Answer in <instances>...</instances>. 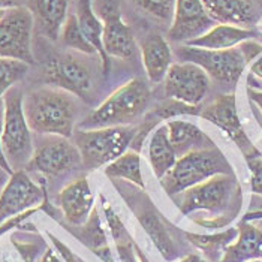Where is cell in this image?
<instances>
[{
    "label": "cell",
    "instance_id": "15",
    "mask_svg": "<svg viewBox=\"0 0 262 262\" xmlns=\"http://www.w3.org/2000/svg\"><path fill=\"white\" fill-rule=\"evenodd\" d=\"M213 26L216 24L207 14L202 0H176L168 36L172 42L187 43L207 33Z\"/></svg>",
    "mask_w": 262,
    "mask_h": 262
},
{
    "label": "cell",
    "instance_id": "20",
    "mask_svg": "<svg viewBox=\"0 0 262 262\" xmlns=\"http://www.w3.org/2000/svg\"><path fill=\"white\" fill-rule=\"evenodd\" d=\"M39 32L48 39L57 40L68 18L69 0H26Z\"/></svg>",
    "mask_w": 262,
    "mask_h": 262
},
{
    "label": "cell",
    "instance_id": "4",
    "mask_svg": "<svg viewBox=\"0 0 262 262\" xmlns=\"http://www.w3.org/2000/svg\"><path fill=\"white\" fill-rule=\"evenodd\" d=\"M222 174L234 176V169L222 151L217 147H211L180 156L161 183L169 196H176L200 183Z\"/></svg>",
    "mask_w": 262,
    "mask_h": 262
},
{
    "label": "cell",
    "instance_id": "44",
    "mask_svg": "<svg viewBox=\"0 0 262 262\" xmlns=\"http://www.w3.org/2000/svg\"><path fill=\"white\" fill-rule=\"evenodd\" d=\"M8 11H9V9H0V20L6 15V12H8Z\"/></svg>",
    "mask_w": 262,
    "mask_h": 262
},
{
    "label": "cell",
    "instance_id": "45",
    "mask_svg": "<svg viewBox=\"0 0 262 262\" xmlns=\"http://www.w3.org/2000/svg\"><path fill=\"white\" fill-rule=\"evenodd\" d=\"M249 262H262V258L261 259H253V261H249Z\"/></svg>",
    "mask_w": 262,
    "mask_h": 262
},
{
    "label": "cell",
    "instance_id": "14",
    "mask_svg": "<svg viewBox=\"0 0 262 262\" xmlns=\"http://www.w3.org/2000/svg\"><path fill=\"white\" fill-rule=\"evenodd\" d=\"M165 96L186 105H200L210 89V77L195 63H172L165 77Z\"/></svg>",
    "mask_w": 262,
    "mask_h": 262
},
{
    "label": "cell",
    "instance_id": "28",
    "mask_svg": "<svg viewBox=\"0 0 262 262\" xmlns=\"http://www.w3.org/2000/svg\"><path fill=\"white\" fill-rule=\"evenodd\" d=\"M103 172L110 179H123V180H127V182L134 183L138 187L144 189L141 165H140V153L134 148L126 150L117 159L110 162L105 166Z\"/></svg>",
    "mask_w": 262,
    "mask_h": 262
},
{
    "label": "cell",
    "instance_id": "42",
    "mask_svg": "<svg viewBox=\"0 0 262 262\" xmlns=\"http://www.w3.org/2000/svg\"><path fill=\"white\" fill-rule=\"evenodd\" d=\"M244 221H262V211H256V213L247 214Z\"/></svg>",
    "mask_w": 262,
    "mask_h": 262
},
{
    "label": "cell",
    "instance_id": "16",
    "mask_svg": "<svg viewBox=\"0 0 262 262\" xmlns=\"http://www.w3.org/2000/svg\"><path fill=\"white\" fill-rule=\"evenodd\" d=\"M123 195H124V200L129 204V207L135 211V214L144 226V229L148 232V235L155 242L156 247L161 250L163 258L168 261L174 259L179 255V252L174 246L171 234L166 229V225L162 221L161 214L155 208L153 202L148 200L147 195H144L142 189L141 190H134L130 193V196L126 193H123Z\"/></svg>",
    "mask_w": 262,
    "mask_h": 262
},
{
    "label": "cell",
    "instance_id": "5",
    "mask_svg": "<svg viewBox=\"0 0 262 262\" xmlns=\"http://www.w3.org/2000/svg\"><path fill=\"white\" fill-rule=\"evenodd\" d=\"M138 127L114 126L101 129H77L72 135L74 144L80 150L82 166L96 169L106 166L130 148Z\"/></svg>",
    "mask_w": 262,
    "mask_h": 262
},
{
    "label": "cell",
    "instance_id": "3",
    "mask_svg": "<svg viewBox=\"0 0 262 262\" xmlns=\"http://www.w3.org/2000/svg\"><path fill=\"white\" fill-rule=\"evenodd\" d=\"M150 98L151 93L145 81L140 78L127 81L81 121L78 129L127 126L145 111Z\"/></svg>",
    "mask_w": 262,
    "mask_h": 262
},
{
    "label": "cell",
    "instance_id": "41",
    "mask_svg": "<svg viewBox=\"0 0 262 262\" xmlns=\"http://www.w3.org/2000/svg\"><path fill=\"white\" fill-rule=\"evenodd\" d=\"M179 262H210V261L204 259V258L198 256V255H187V256H184L182 261H179Z\"/></svg>",
    "mask_w": 262,
    "mask_h": 262
},
{
    "label": "cell",
    "instance_id": "29",
    "mask_svg": "<svg viewBox=\"0 0 262 262\" xmlns=\"http://www.w3.org/2000/svg\"><path fill=\"white\" fill-rule=\"evenodd\" d=\"M98 210H93L89 221L84 223L82 226V234L78 235L81 242L84 244H87L102 261L105 262H114L113 261V256H111V252H110V247L106 244V237H105V232L101 228V223H99V217H98Z\"/></svg>",
    "mask_w": 262,
    "mask_h": 262
},
{
    "label": "cell",
    "instance_id": "33",
    "mask_svg": "<svg viewBox=\"0 0 262 262\" xmlns=\"http://www.w3.org/2000/svg\"><path fill=\"white\" fill-rule=\"evenodd\" d=\"M247 165L252 172V190L258 195H262V159H249Z\"/></svg>",
    "mask_w": 262,
    "mask_h": 262
},
{
    "label": "cell",
    "instance_id": "35",
    "mask_svg": "<svg viewBox=\"0 0 262 262\" xmlns=\"http://www.w3.org/2000/svg\"><path fill=\"white\" fill-rule=\"evenodd\" d=\"M50 238L53 240V243H54V246H56V249L59 250V253L61 255V258L64 259L66 262H84V261H81L80 258H77L63 243H60L56 237H53V235H50Z\"/></svg>",
    "mask_w": 262,
    "mask_h": 262
},
{
    "label": "cell",
    "instance_id": "10",
    "mask_svg": "<svg viewBox=\"0 0 262 262\" xmlns=\"http://www.w3.org/2000/svg\"><path fill=\"white\" fill-rule=\"evenodd\" d=\"M35 21L27 8L9 9L0 20V57L33 64L32 33Z\"/></svg>",
    "mask_w": 262,
    "mask_h": 262
},
{
    "label": "cell",
    "instance_id": "32",
    "mask_svg": "<svg viewBox=\"0 0 262 262\" xmlns=\"http://www.w3.org/2000/svg\"><path fill=\"white\" fill-rule=\"evenodd\" d=\"M148 15L162 21H172L176 0H130Z\"/></svg>",
    "mask_w": 262,
    "mask_h": 262
},
{
    "label": "cell",
    "instance_id": "34",
    "mask_svg": "<svg viewBox=\"0 0 262 262\" xmlns=\"http://www.w3.org/2000/svg\"><path fill=\"white\" fill-rule=\"evenodd\" d=\"M3 119H5V105H3V98H0V166L3 169H6L8 172H14V169L11 168V165L8 163L5 153H3V147H2V134H3Z\"/></svg>",
    "mask_w": 262,
    "mask_h": 262
},
{
    "label": "cell",
    "instance_id": "12",
    "mask_svg": "<svg viewBox=\"0 0 262 262\" xmlns=\"http://www.w3.org/2000/svg\"><path fill=\"white\" fill-rule=\"evenodd\" d=\"M43 81L78 96L82 101H90L93 90V78L89 68L71 54H60L50 59L43 68Z\"/></svg>",
    "mask_w": 262,
    "mask_h": 262
},
{
    "label": "cell",
    "instance_id": "19",
    "mask_svg": "<svg viewBox=\"0 0 262 262\" xmlns=\"http://www.w3.org/2000/svg\"><path fill=\"white\" fill-rule=\"evenodd\" d=\"M140 50L142 66L148 81L158 84L165 80L172 64V50L165 36H162L161 33H150L141 42Z\"/></svg>",
    "mask_w": 262,
    "mask_h": 262
},
{
    "label": "cell",
    "instance_id": "38",
    "mask_svg": "<svg viewBox=\"0 0 262 262\" xmlns=\"http://www.w3.org/2000/svg\"><path fill=\"white\" fill-rule=\"evenodd\" d=\"M247 93H249V98L255 102V103L261 108V111H262V92L253 90L252 87H249V89H247Z\"/></svg>",
    "mask_w": 262,
    "mask_h": 262
},
{
    "label": "cell",
    "instance_id": "7",
    "mask_svg": "<svg viewBox=\"0 0 262 262\" xmlns=\"http://www.w3.org/2000/svg\"><path fill=\"white\" fill-rule=\"evenodd\" d=\"M177 56L182 61L198 64L210 78L222 85H235L247 66L240 47L229 50H205L183 43L177 48Z\"/></svg>",
    "mask_w": 262,
    "mask_h": 262
},
{
    "label": "cell",
    "instance_id": "36",
    "mask_svg": "<svg viewBox=\"0 0 262 262\" xmlns=\"http://www.w3.org/2000/svg\"><path fill=\"white\" fill-rule=\"evenodd\" d=\"M249 68H250V74L252 75H255V77H258V78L262 80V54L252 61L249 64Z\"/></svg>",
    "mask_w": 262,
    "mask_h": 262
},
{
    "label": "cell",
    "instance_id": "9",
    "mask_svg": "<svg viewBox=\"0 0 262 262\" xmlns=\"http://www.w3.org/2000/svg\"><path fill=\"white\" fill-rule=\"evenodd\" d=\"M93 8L102 21V43L108 57L130 59L137 51V42L132 29L121 17L120 0H96Z\"/></svg>",
    "mask_w": 262,
    "mask_h": 262
},
{
    "label": "cell",
    "instance_id": "26",
    "mask_svg": "<svg viewBox=\"0 0 262 262\" xmlns=\"http://www.w3.org/2000/svg\"><path fill=\"white\" fill-rule=\"evenodd\" d=\"M102 204H103V213L110 225L111 237L116 243L121 262H148L147 258L142 255L141 249L137 246V243L134 242V238L130 237V234L121 223L119 216L116 214V211L113 210V207L103 198H102Z\"/></svg>",
    "mask_w": 262,
    "mask_h": 262
},
{
    "label": "cell",
    "instance_id": "39",
    "mask_svg": "<svg viewBox=\"0 0 262 262\" xmlns=\"http://www.w3.org/2000/svg\"><path fill=\"white\" fill-rule=\"evenodd\" d=\"M39 262H61V261L57 258V255H56V252H54V250L47 249V250H45V253L42 255V258L39 259Z\"/></svg>",
    "mask_w": 262,
    "mask_h": 262
},
{
    "label": "cell",
    "instance_id": "18",
    "mask_svg": "<svg viewBox=\"0 0 262 262\" xmlns=\"http://www.w3.org/2000/svg\"><path fill=\"white\" fill-rule=\"evenodd\" d=\"M207 14L219 24L249 29L258 21L253 0H202Z\"/></svg>",
    "mask_w": 262,
    "mask_h": 262
},
{
    "label": "cell",
    "instance_id": "22",
    "mask_svg": "<svg viewBox=\"0 0 262 262\" xmlns=\"http://www.w3.org/2000/svg\"><path fill=\"white\" fill-rule=\"evenodd\" d=\"M262 258V231L247 221L240 223L235 242L225 250L221 262H249Z\"/></svg>",
    "mask_w": 262,
    "mask_h": 262
},
{
    "label": "cell",
    "instance_id": "1",
    "mask_svg": "<svg viewBox=\"0 0 262 262\" xmlns=\"http://www.w3.org/2000/svg\"><path fill=\"white\" fill-rule=\"evenodd\" d=\"M183 214L207 211L213 217L208 226L219 228L237 217L242 208V187L235 176H216L172 196Z\"/></svg>",
    "mask_w": 262,
    "mask_h": 262
},
{
    "label": "cell",
    "instance_id": "17",
    "mask_svg": "<svg viewBox=\"0 0 262 262\" xmlns=\"http://www.w3.org/2000/svg\"><path fill=\"white\" fill-rule=\"evenodd\" d=\"M93 193L85 179H77L61 189L57 196L63 217L75 226H81L89 221L93 211Z\"/></svg>",
    "mask_w": 262,
    "mask_h": 262
},
{
    "label": "cell",
    "instance_id": "31",
    "mask_svg": "<svg viewBox=\"0 0 262 262\" xmlns=\"http://www.w3.org/2000/svg\"><path fill=\"white\" fill-rule=\"evenodd\" d=\"M29 66L30 64L26 61L0 57V98H3L8 90L15 87V84L26 77Z\"/></svg>",
    "mask_w": 262,
    "mask_h": 262
},
{
    "label": "cell",
    "instance_id": "23",
    "mask_svg": "<svg viewBox=\"0 0 262 262\" xmlns=\"http://www.w3.org/2000/svg\"><path fill=\"white\" fill-rule=\"evenodd\" d=\"M166 126H168L169 140L177 156H184L195 150L216 147L210 140V137L205 135V132H202L196 124L190 121L171 120L169 123H166Z\"/></svg>",
    "mask_w": 262,
    "mask_h": 262
},
{
    "label": "cell",
    "instance_id": "30",
    "mask_svg": "<svg viewBox=\"0 0 262 262\" xmlns=\"http://www.w3.org/2000/svg\"><path fill=\"white\" fill-rule=\"evenodd\" d=\"M60 39L64 47L80 51L82 54H98L95 47L87 40L81 30L77 14H69L60 32Z\"/></svg>",
    "mask_w": 262,
    "mask_h": 262
},
{
    "label": "cell",
    "instance_id": "8",
    "mask_svg": "<svg viewBox=\"0 0 262 262\" xmlns=\"http://www.w3.org/2000/svg\"><path fill=\"white\" fill-rule=\"evenodd\" d=\"M82 166L80 150L74 141L59 135H47L33 150V156L26 165L27 171L57 177Z\"/></svg>",
    "mask_w": 262,
    "mask_h": 262
},
{
    "label": "cell",
    "instance_id": "13",
    "mask_svg": "<svg viewBox=\"0 0 262 262\" xmlns=\"http://www.w3.org/2000/svg\"><path fill=\"white\" fill-rule=\"evenodd\" d=\"M45 187L33 182L24 169L12 172L0 192V225L32 208L43 207Z\"/></svg>",
    "mask_w": 262,
    "mask_h": 262
},
{
    "label": "cell",
    "instance_id": "43",
    "mask_svg": "<svg viewBox=\"0 0 262 262\" xmlns=\"http://www.w3.org/2000/svg\"><path fill=\"white\" fill-rule=\"evenodd\" d=\"M255 30L258 32V38L262 40V17L261 18H258V21H256V24H255Z\"/></svg>",
    "mask_w": 262,
    "mask_h": 262
},
{
    "label": "cell",
    "instance_id": "37",
    "mask_svg": "<svg viewBox=\"0 0 262 262\" xmlns=\"http://www.w3.org/2000/svg\"><path fill=\"white\" fill-rule=\"evenodd\" d=\"M24 0H0V9H15L21 8Z\"/></svg>",
    "mask_w": 262,
    "mask_h": 262
},
{
    "label": "cell",
    "instance_id": "24",
    "mask_svg": "<svg viewBox=\"0 0 262 262\" xmlns=\"http://www.w3.org/2000/svg\"><path fill=\"white\" fill-rule=\"evenodd\" d=\"M77 18L81 26V30L87 40L95 47L98 56L101 57L102 71L105 75L111 71V60L103 50L102 43V21L95 12L93 0H77Z\"/></svg>",
    "mask_w": 262,
    "mask_h": 262
},
{
    "label": "cell",
    "instance_id": "25",
    "mask_svg": "<svg viewBox=\"0 0 262 262\" xmlns=\"http://www.w3.org/2000/svg\"><path fill=\"white\" fill-rule=\"evenodd\" d=\"M148 159L155 176L162 180L177 162V153L171 144L168 126L162 124L153 130L148 142Z\"/></svg>",
    "mask_w": 262,
    "mask_h": 262
},
{
    "label": "cell",
    "instance_id": "27",
    "mask_svg": "<svg viewBox=\"0 0 262 262\" xmlns=\"http://www.w3.org/2000/svg\"><path fill=\"white\" fill-rule=\"evenodd\" d=\"M237 235H238V228H229L223 232L213 234V235H198V234L186 232L187 240L195 247L202 250L207 261L210 262H221L226 247L234 243Z\"/></svg>",
    "mask_w": 262,
    "mask_h": 262
},
{
    "label": "cell",
    "instance_id": "11",
    "mask_svg": "<svg viewBox=\"0 0 262 262\" xmlns=\"http://www.w3.org/2000/svg\"><path fill=\"white\" fill-rule=\"evenodd\" d=\"M196 116H200L210 123L216 124L217 127H221L223 132L235 142V145L242 150L246 161L261 156L259 150L252 144V141L249 140V137L246 135V132L243 129L242 121H240L238 113H237L234 93L219 95L205 106L198 108Z\"/></svg>",
    "mask_w": 262,
    "mask_h": 262
},
{
    "label": "cell",
    "instance_id": "21",
    "mask_svg": "<svg viewBox=\"0 0 262 262\" xmlns=\"http://www.w3.org/2000/svg\"><path fill=\"white\" fill-rule=\"evenodd\" d=\"M258 32L255 29H244L228 24H216L207 33L201 35L196 39L189 40L184 45L205 48V50H229L238 47L247 39H256Z\"/></svg>",
    "mask_w": 262,
    "mask_h": 262
},
{
    "label": "cell",
    "instance_id": "40",
    "mask_svg": "<svg viewBox=\"0 0 262 262\" xmlns=\"http://www.w3.org/2000/svg\"><path fill=\"white\" fill-rule=\"evenodd\" d=\"M11 176H12L11 172H8L6 169H3V168L0 166V187H3V186L6 184V182L9 180Z\"/></svg>",
    "mask_w": 262,
    "mask_h": 262
},
{
    "label": "cell",
    "instance_id": "6",
    "mask_svg": "<svg viewBox=\"0 0 262 262\" xmlns=\"http://www.w3.org/2000/svg\"><path fill=\"white\" fill-rule=\"evenodd\" d=\"M24 96L18 87H12L3 95L5 119L2 147L8 163L14 171L26 168L33 156L32 129L24 114Z\"/></svg>",
    "mask_w": 262,
    "mask_h": 262
},
{
    "label": "cell",
    "instance_id": "2",
    "mask_svg": "<svg viewBox=\"0 0 262 262\" xmlns=\"http://www.w3.org/2000/svg\"><path fill=\"white\" fill-rule=\"evenodd\" d=\"M24 114L32 132L71 138L75 132V101L57 87H42L24 96Z\"/></svg>",
    "mask_w": 262,
    "mask_h": 262
}]
</instances>
